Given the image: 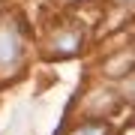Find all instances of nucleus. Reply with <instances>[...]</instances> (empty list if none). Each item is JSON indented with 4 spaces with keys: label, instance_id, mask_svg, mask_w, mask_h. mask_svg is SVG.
Segmentation results:
<instances>
[{
    "label": "nucleus",
    "instance_id": "2",
    "mask_svg": "<svg viewBox=\"0 0 135 135\" xmlns=\"http://www.w3.org/2000/svg\"><path fill=\"white\" fill-rule=\"evenodd\" d=\"M72 135H105V129H102V126H90V123H87V126H81V129H75Z\"/></svg>",
    "mask_w": 135,
    "mask_h": 135
},
{
    "label": "nucleus",
    "instance_id": "1",
    "mask_svg": "<svg viewBox=\"0 0 135 135\" xmlns=\"http://www.w3.org/2000/svg\"><path fill=\"white\" fill-rule=\"evenodd\" d=\"M21 54V36L12 24H0V66H12Z\"/></svg>",
    "mask_w": 135,
    "mask_h": 135
}]
</instances>
